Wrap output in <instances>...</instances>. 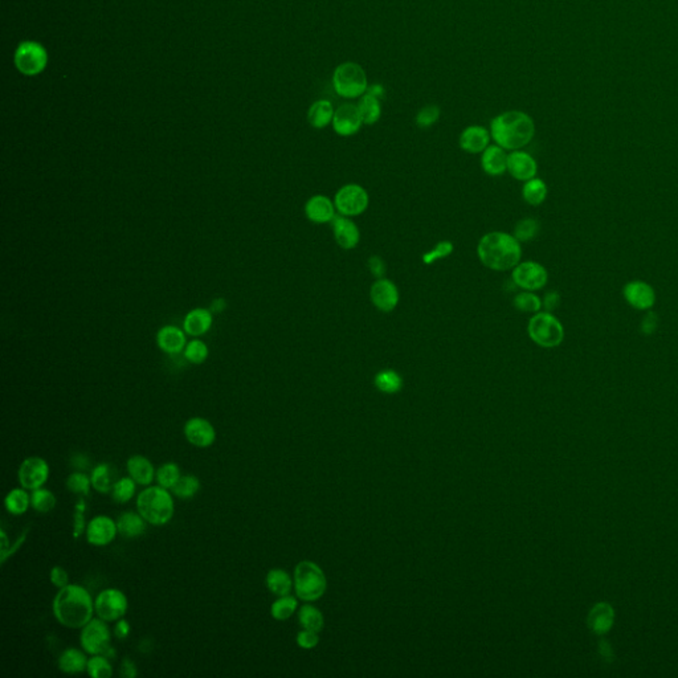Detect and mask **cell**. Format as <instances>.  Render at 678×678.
<instances>
[{
	"mask_svg": "<svg viewBox=\"0 0 678 678\" xmlns=\"http://www.w3.org/2000/svg\"><path fill=\"white\" fill-rule=\"evenodd\" d=\"M137 509L147 524L164 526L174 516L175 502L169 489L159 485L150 486L138 495Z\"/></svg>",
	"mask_w": 678,
	"mask_h": 678,
	"instance_id": "cell-4",
	"label": "cell"
},
{
	"mask_svg": "<svg viewBox=\"0 0 678 678\" xmlns=\"http://www.w3.org/2000/svg\"><path fill=\"white\" fill-rule=\"evenodd\" d=\"M374 385L380 392L396 394L403 388V378L395 370L387 368L375 375Z\"/></svg>",
	"mask_w": 678,
	"mask_h": 678,
	"instance_id": "cell-36",
	"label": "cell"
},
{
	"mask_svg": "<svg viewBox=\"0 0 678 678\" xmlns=\"http://www.w3.org/2000/svg\"><path fill=\"white\" fill-rule=\"evenodd\" d=\"M121 676L125 678H134L138 676V670L132 658L125 657L122 660Z\"/></svg>",
	"mask_w": 678,
	"mask_h": 678,
	"instance_id": "cell-56",
	"label": "cell"
},
{
	"mask_svg": "<svg viewBox=\"0 0 678 678\" xmlns=\"http://www.w3.org/2000/svg\"><path fill=\"white\" fill-rule=\"evenodd\" d=\"M4 507L12 516H21L30 509V495L27 493V489L24 487L12 489L4 498Z\"/></svg>",
	"mask_w": 678,
	"mask_h": 678,
	"instance_id": "cell-34",
	"label": "cell"
},
{
	"mask_svg": "<svg viewBox=\"0 0 678 678\" xmlns=\"http://www.w3.org/2000/svg\"><path fill=\"white\" fill-rule=\"evenodd\" d=\"M298 620L304 629H310L317 633L324 629V616L313 606L306 604L301 608L298 612Z\"/></svg>",
	"mask_w": 678,
	"mask_h": 678,
	"instance_id": "cell-42",
	"label": "cell"
},
{
	"mask_svg": "<svg viewBox=\"0 0 678 678\" xmlns=\"http://www.w3.org/2000/svg\"><path fill=\"white\" fill-rule=\"evenodd\" d=\"M50 580H51L52 584L55 587L60 588L65 587L69 584V575L67 572L65 568H62L60 566H55L51 570L50 572Z\"/></svg>",
	"mask_w": 678,
	"mask_h": 678,
	"instance_id": "cell-53",
	"label": "cell"
},
{
	"mask_svg": "<svg viewBox=\"0 0 678 678\" xmlns=\"http://www.w3.org/2000/svg\"><path fill=\"white\" fill-rule=\"evenodd\" d=\"M157 344L167 354H179L186 346V337L179 327L164 326L158 332Z\"/></svg>",
	"mask_w": 678,
	"mask_h": 678,
	"instance_id": "cell-27",
	"label": "cell"
},
{
	"mask_svg": "<svg viewBox=\"0 0 678 678\" xmlns=\"http://www.w3.org/2000/svg\"><path fill=\"white\" fill-rule=\"evenodd\" d=\"M453 251H455V245L452 242L441 240V242L436 244L434 248H431V251H426L422 256V261L424 265H434L437 261H441V260L446 259L448 256H451L453 254Z\"/></svg>",
	"mask_w": 678,
	"mask_h": 678,
	"instance_id": "cell-47",
	"label": "cell"
},
{
	"mask_svg": "<svg viewBox=\"0 0 678 678\" xmlns=\"http://www.w3.org/2000/svg\"><path fill=\"white\" fill-rule=\"evenodd\" d=\"M80 644L82 649L91 655H103L112 645V632L106 621L102 618H91L81 628Z\"/></svg>",
	"mask_w": 678,
	"mask_h": 678,
	"instance_id": "cell-10",
	"label": "cell"
},
{
	"mask_svg": "<svg viewBox=\"0 0 678 678\" xmlns=\"http://www.w3.org/2000/svg\"><path fill=\"white\" fill-rule=\"evenodd\" d=\"M559 305H560V294L555 290L547 292L545 297L542 298V307L545 309V312L553 313L554 310H557Z\"/></svg>",
	"mask_w": 678,
	"mask_h": 678,
	"instance_id": "cell-55",
	"label": "cell"
},
{
	"mask_svg": "<svg viewBox=\"0 0 678 678\" xmlns=\"http://www.w3.org/2000/svg\"><path fill=\"white\" fill-rule=\"evenodd\" d=\"M294 588L301 600L314 601L326 591V577L320 567L310 560L300 562L294 570Z\"/></svg>",
	"mask_w": 678,
	"mask_h": 678,
	"instance_id": "cell-7",
	"label": "cell"
},
{
	"mask_svg": "<svg viewBox=\"0 0 678 678\" xmlns=\"http://www.w3.org/2000/svg\"><path fill=\"white\" fill-rule=\"evenodd\" d=\"M137 485L138 484L130 476L122 477L120 480H117L111 492L113 501L117 504H128L132 497L135 496Z\"/></svg>",
	"mask_w": 678,
	"mask_h": 678,
	"instance_id": "cell-39",
	"label": "cell"
},
{
	"mask_svg": "<svg viewBox=\"0 0 678 678\" xmlns=\"http://www.w3.org/2000/svg\"><path fill=\"white\" fill-rule=\"evenodd\" d=\"M320 641V638L317 632L310 631V629H304L297 635V644L303 649H313L317 647Z\"/></svg>",
	"mask_w": 678,
	"mask_h": 678,
	"instance_id": "cell-52",
	"label": "cell"
},
{
	"mask_svg": "<svg viewBox=\"0 0 678 678\" xmlns=\"http://www.w3.org/2000/svg\"><path fill=\"white\" fill-rule=\"evenodd\" d=\"M115 470L113 469L112 465L101 463L97 466L93 468L91 473V486L96 492L106 495L112 492L113 485L117 480H114Z\"/></svg>",
	"mask_w": 678,
	"mask_h": 678,
	"instance_id": "cell-31",
	"label": "cell"
},
{
	"mask_svg": "<svg viewBox=\"0 0 678 678\" xmlns=\"http://www.w3.org/2000/svg\"><path fill=\"white\" fill-rule=\"evenodd\" d=\"M181 477H182V475H181L179 465L176 463L169 461V463H164L163 465L159 466V469L157 470V475H155V480L158 481V485L171 490L175 484L179 481Z\"/></svg>",
	"mask_w": 678,
	"mask_h": 678,
	"instance_id": "cell-43",
	"label": "cell"
},
{
	"mask_svg": "<svg viewBox=\"0 0 678 678\" xmlns=\"http://www.w3.org/2000/svg\"><path fill=\"white\" fill-rule=\"evenodd\" d=\"M614 623V609L606 603H599L588 615V626L595 633H606Z\"/></svg>",
	"mask_w": 678,
	"mask_h": 678,
	"instance_id": "cell-30",
	"label": "cell"
},
{
	"mask_svg": "<svg viewBox=\"0 0 678 678\" xmlns=\"http://www.w3.org/2000/svg\"><path fill=\"white\" fill-rule=\"evenodd\" d=\"M56 504H57L56 496L50 489L39 487L36 490H32L30 507L35 512L41 513V514L50 513L56 507Z\"/></svg>",
	"mask_w": 678,
	"mask_h": 678,
	"instance_id": "cell-37",
	"label": "cell"
},
{
	"mask_svg": "<svg viewBox=\"0 0 678 678\" xmlns=\"http://www.w3.org/2000/svg\"><path fill=\"white\" fill-rule=\"evenodd\" d=\"M492 135L489 129L481 125H470L465 128L458 138V146L468 154H482L490 146Z\"/></svg>",
	"mask_w": 678,
	"mask_h": 678,
	"instance_id": "cell-22",
	"label": "cell"
},
{
	"mask_svg": "<svg viewBox=\"0 0 678 678\" xmlns=\"http://www.w3.org/2000/svg\"><path fill=\"white\" fill-rule=\"evenodd\" d=\"M522 198L524 200L533 205V207H538L541 204H543L545 200H546L547 193H548V188H547V184L545 183V181L539 179V178H533L530 181L524 183L522 186Z\"/></svg>",
	"mask_w": 678,
	"mask_h": 678,
	"instance_id": "cell-35",
	"label": "cell"
},
{
	"mask_svg": "<svg viewBox=\"0 0 678 678\" xmlns=\"http://www.w3.org/2000/svg\"><path fill=\"white\" fill-rule=\"evenodd\" d=\"M513 306L521 313L536 314L543 309L542 298L534 292H529V290H522L516 293L513 298Z\"/></svg>",
	"mask_w": 678,
	"mask_h": 678,
	"instance_id": "cell-38",
	"label": "cell"
},
{
	"mask_svg": "<svg viewBox=\"0 0 678 678\" xmlns=\"http://www.w3.org/2000/svg\"><path fill=\"white\" fill-rule=\"evenodd\" d=\"M658 329V317L657 314L655 312H648V313L644 315L643 321H641V324H640V330L641 333L644 335H653Z\"/></svg>",
	"mask_w": 678,
	"mask_h": 678,
	"instance_id": "cell-54",
	"label": "cell"
},
{
	"mask_svg": "<svg viewBox=\"0 0 678 678\" xmlns=\"http://www.w3.org/2000/svg\"><path fill=\"white\" fill-rule=\"evenodd\" d=\"M67 489L73 493V495H77V496L86 497L91 495V489L93 487L91 486V476H88L86 473H84L81 470L79 472H74L69 475V477L67 478Z\"/></svg>",
	"mask_w": 678,
	"mask_h": 678,
	"instance_id": "cell-45",
	"label": "cell"
},
{
	"mask_svg": "<svg viewBox=\"0 0 678 678\" xmlns=\"http://www.w3.org/2000/svg\"><path fill=\"white\" fill-rule=\"evenodd\" d=\"M363 121L354 103H342L335 109L332 128L339 137H351L362 129Z\"/></svg>",
	"mask_w": 678,
	"mask_h": 678,
	"instance_id": "cell-16",
	"label": "cell"
},
{
	"mask_svg": "<svg viewBox=\"0 0 678 678\" xmlns=\"http://www.w3.org/2000/svg\"><path fill=\"white\" fill-rule=\"evenodd\" d=\"M492 141L507 152L522 150L536 135L533 118L521 111H507L496 115L489 126Z\"/></svg>",
	"mask_w": 678,
	"mask_h": 678,
	"instance_id": "cell-3",
	"label": "cell"
},
{
	"mask_svg": "<svg viewBox=\"0 0 678 678\" xmlns=\"http://www.w3.org/2000/svg\"><path fill=\"white\" fill-rule=\"evenodd\" d=\"M440 115H441V109L435 103L425 105L416 114V125L422 129H428L440 120Z\"/></svg>",
	"mask_w": 678,
	"mask_h": 678,
	"instance_id": "cell-49",
	"label": "cell"
},
{
	"mask_svg": "<svg viewBox=\"0 0 678 678\" xmlns=\"http://www.w3.org/2000/svg\"><path fill=\"white\" fill-rule=\"evenodd\" d=\"M85 650L77 648L65 649L59 657L57 665L62 673L67 674H79L86 670L88 658L85 656Z\"/></svg>",
	"mask_w": 678,
	"mask_h": 678,
	"instance_id": "cell-29",
	"label": "cell"
},
{
	"mask_svg": "<svg viewBox=\"0 0 678 678\" xmlns=\"http://www.w3.org/2000/svg\"><path fill=\"white\" fill-rule=\"evenodd\" d=\"M265 584L276 597L289 595L290 591H292V586H293L289 574L281 568L271 570L265 577Z\"/></svg>",
	"mask_w": 678,
	"mask_h": 678,
	"instance_id": "cell-33",
	"label": "cell"
},
{
	"mask_svg": "<svg viewBox=\"0 0 678 678\" xmlns=\"http://www.w3.org/2000/svg\"><path fill=\"white\" fill-rule=\"evenodd\" d=\"M200 490V480L193 475H186L179 478V481L172 487L174 496L181 499H190L198 495Z\"/></svg>",
	"mask_w": 678,
	"mask_h": 678,
	"instance_id": "cell-40",
	"label": "cell"
},
{
	"mask_svg": "<svg viewBox=\"0 0 678 678\" xmlns=\"http://www.w3.org/2000/svg\"><path fill=\"white\" fill-rule=\"evenodd\" d=\"M130 632H132V628H130V623L128 620H125L123 618L117 620V624L114 627V635L117 636V638L123 640V638H129Z\"/></svg>",
	"mask_w": 678,
	"mask_h": 678,
	"instance_id": "cell-57",
	"label": "cell"
},
{
	"mask_svg": "<svg viewBox=\"0 0 678 678\" xmlns=\"http://www.w3.org/2000/svg\"><path fill=\"white\" fill-rule=\"evenodd\" d=\"M512 280L522 290L537 292L543 289L548 281V272L537 261H521L512 269Z\"/></svg>",
	"mask_w": 678,
	"mask_h": 678,
	"instance_id": "cell-12",
	"label": "cell"
},
{
	"mask_svg": "<svg viewBox=\"0 0 678 678\" xmlns=\"http://www.w3.org/2000/svg\"><path fill=\"white\" fill-rule=\"evenodd\" d=\"M334 113V106L332 102L329 100H318L313 102L307 111V122L313 129L322 130L332 125Z\"/></svg>",
	"mask_w": 678,
	"mask_h": 678,
	"instance_id": "cell-25",
	"label": "cell"
},
{
	"mask_svg": "<svg viewBox=\"0 0 678 678\" xmlns=\"http://www.w3.org/2000/svg\"><path fill=\"white\" fill-rule=\"evenodd\" d=\"M184 356L193 365H202L208 358V347L203 341L193 339L186 346Z\"/></svg>",
	"mask_w": 678,
	"mask_h": 678,
	"instance_id": "cell-48",
	"label": "cell"
},
{
	"mask_svg": "<svg viewBox=\"0 0 678 678\" xmlns=\"http://www.w3.org/2000/svg\"><path fill=\"white\" fill-rule=\"evenodd\" d=\"M334 204L338 215L356 217L365 213L370 205V195L363 186L347 183L334 195Z\"/></svg>",
	"mask_w": 678,
	"mask_h": 678,
	"instance_id": "cell-9",
	"label": "cell"
},
{
	"mask_svg": "<svg viewBox=\"0 0 678 678\" xmlns=\"http://www.w3.org/2000/svg\"><path fill=\"white\" fill-rule=\"evenodd\" d=\"M53 615L64 627L81 629L94 614V600L91 592L79 584L60 588L52 603Z\"/></svg>",
	"mask_w": 678,
	"mask_h": 678,
	"instance_id": "cell-2",
	"label": "cell"
},
{
	"mask_svg": "<svg viewBox=\"0 0 678 678\" xmlns=\"http://www.w3.org/2000/svg\"><path fill=\"white\" fill-rule=\"evenodd\" d=\"M85 512H86V502L84 497L80 498L74 507V513H73V538L79 539L85 534V530L88 524L85 522Z\"/></svg>",
	"mask_w": 678,
	"mask_h": 678,
	"instance_id": "cell-50",
	"label": "cell"
},
{
	"mask_svg": "<svg viewBox=\"0 0 678 678\" xmlns=\"http://www.w3.org/2000/svg\"><path fill=\"white\" fill-rule=\"evenodd\" d=\"M477 257L487 269L507 272L521 263L522 245L513 233L492 231L478 240Z\"/></svg>",
	"mask_w": 678,
	"mask_h": 678,
	"instance_id": "cell-1",
	"label": "cell"
},
{
	"mask_svg": "<svg viewBox=\"0 0 678 678\" xmlns=\"http://www.w3.org/2000/svg\"><path fill=\"white\" fill-rule=\"evenodd\" d=\"M356 106L362 117L363 125L367 126L375 125L382 117V100L376 98L368 93H366L359 98Z\"/></svg>",
	"mask_w": 678,
	"mask_h": 678,
	"instance_id": "cell-32",
	"label": "cell"
},
{
	"mask_svg": "<svg viewBox=\"0 0 678 678\" xmlns=\"http://www.w3.org/2000/svg\"><path fill=\"white\" fill-rule=\"evenodd\" d=\"M624 298L629 306L636 310L648 312L656 304V292L655 289L645 281L635 280L629 281L623 289Z\"/></svg>",
	"mask_w": 678,
	"mask_h": 678,
	"instance_id": "cell-18",
	"label": "cell"
},
{
	"mask_svg": "<svg viewBox=\"0 0 678 678\" xmlns=\"http://www.w3.org/2000/svg\"><path fill=\"white\" fill-rule=\"evenodd\" d=\"M541 231V223L534 217L521 219L514 227V237L519 243H529L534 240Z\"/></svg>",
	"mask_w": 678,
	"mask_h": 678,
	"instance_id": "cell-41",
	"label": "cell"
},
{
	"mask_svg": "<svg viewBox=\"0 0 678 678\" xmlns=\"http://www.w3.org/2000/svg\"><path fill=\"white\" fill-rule=\"evenodd\" d=\"M370 301L376 310L382 313H392L400 301L396 283L387 277L375 280L370 288Z\"/></svg>",
	"mask_w": 678,
	"mask_h": 678,
	"instance_id": "cell-14",
	"label": "cell"
},
{
	"mask_svg": "<svg viewBox=\"0 0 678 678\" xmlns=\"http://www.w3.org/2000/svg\"><path fill=\"white\" fill-rule=\"evenodd\" d=\"M128 597L118 588H106L94 600V609L98 618L113 623L123 618L128 612Z\"/></svg>",
	"mask_w": 678,
	"mask_h": 678,
	"instance_id": "cell-11",
	"label": "cell"
},
{
	"mask_svg": "<svg viewBox=\"0 0 678 678\" xmlns=\"http://www.w3.org/2000/svg\"><path fill=\"white\" fill-rule=\"evenodd\" d=\"M126 469L129 476L142 486H149L154 481L157 470L152 461L142 455H134L128 460Z\"/></svg>",
	"mask_w": 678,
	"mask_h": 678,
	"instance_id": "cell-24",
	"label": "cell"
},
{
	"mask_svg": "<svg viewBox=\"0 0 678 678\" xmlns=\"http://www.w3.org/2000/svg\"><path fill=\"white\" fill-rule=\"evenodd\" d=\"M13 62L23 76L33 77L47 68L48 53L38 41H21L13 55Z\"/></svg>",
	"mask_w": 678,
	"mask_h": 678,
	"instance_id": "cell-8",
	"label": "cell"
},
{
	"mask_svg": "<svg viewBox=\"0 0 678 678\" xmlns=\"http://www.w3.org/2000/svg\"><path fill=\"white\" fill-rule=\"evenodd\" d=\"M367 268H368L370 273L373 274V277H375V280L385 277L387 265H385V260H383L380 256H378V254L371 256V257L367 260Z\"/></svg>",
	"mask_w": 678,
	"mask_h": 678,
	"instance_id": "cell-51",
	"label": "cell"
},
{
	"mask_svg": "<svg viewBox=\"0 0 678 678\" xmlns=\"http://www.w3.org/2000/svg\"><path fill=\"white\" fill-rule=\"evenodd\" d=\"M335 243L344 251L355 249L361 243V231L351 217L337 215L332 222Z\"/></svg>",
	"mask_w": 678,
	"mask_h": 678,
	"instance_id": "cell-21",
	"label": "cell"
},
{
	"mask_svg": "<svg viewBox=\"0 0 678 678\" xmlns=\"http://www.w3.org/2000/svg\"><path fill=\"white\" fill-rule=\"evenodd\" d=\"M367 93L374 96L376 98H379V100H382L385 97V88L382 84H371V85H368Z\"/></svg>",
	"mask_w": 678,
	"mask_h": 678,
	"instance_id": "cell-59",
	"label": "cell"
},
{
	"mask_svg": "<svg viewBox=\"0 0 678 678\" xmlns=\"http://www.w3.org/2000/svg\"><path fill=\"white\" fill-rule=\"evenodd\" d=\"M297 599L290 595H285V597H278V599L274 601L271 607V615L272 618L278 620V621H283V620H288L293 615L297 609Z\"/></svg>",
	"mask_w": 678,
	"mask_h": 678,
	"instance_id": "cell-44",
	"label": "cell"
},
{
	"mask_svg": "<svg viewBox=\"0 0 678 678\" xmlns=\"http://www.w3.org/2000/svg\"><path fill=\"white\" fill-rule=\"evenodd\" d=\"M334 91L344 100L361 98L368 89V79L362 65L354 61L339 64L333 73Z\"/></svg>",
	"mask_w": 678,
	"mask_h": 678,
	"instance_id": "cell-5",
	"label": "cell"
},
{
	"mask_svg": "<svg viewBox=\"0 0 678 678\" xmlns=\"http://www.w3.org/2000/svg\"><path fill=\"white\" fill-rule=\"evenodd\" d=\"M527 334L542 349H555L565 341V326L550 312L533 314L527 324Z\"/></svg>",
	"mask_w": 678,
	"mask_h": 678,
	"instance_id": "cell-6",
	"label": "cell"
},
{
	"mask_svg": "<svg viewBox=\"0 0 678 678\" xmlns=\"http://www.w3.org/2000/svg\"><path fill=\"white\" fill-rule=\"evenodd\" d=\"M510 176L519 182H527L536 178L538 163L533 155L524 150H514L507 154V171Z\"/></svg>",
	"mask_w": 678,
	"mask_h": 678,
	"instance_id": "cell-20",
	"label": "cell"
},
{
	"mask_svg": "<svg viewBox=\"0 0 678 678\" xmlns=\"http://www.w3.org/2000/svg\"><path fill=\"white\" fill-rule=\"evenodd\" d=\"M481 169L489 176H501L507 171V152L496 143L481 154Z\"/></svg>",
	"mask_w": 678,
	"mask_h": 678,
	"instance_id": "cell-23",
	"label": "cell"
},
{
	"mask_svg": "<svg viewBox=\"0 0 678 678\" xmlns=\"http://www.w3.org/2000/svg\"><path fill=\"white\" fill-rule=\"evenodd\" d=\"M88 674L93 678H111L113 676V667L109 657L105 655H94L88 660L86 667Z\"/></svg>",
	"mask_w": 678,
	"mask_h": 678,
	"instance_id": "cell-46",
	"label": "cell"
},
{
	"mask_svg": "<svg viewBox=\"0 0 678 678\" xmlns=\"http://www.w3.org/2000/svg\"><path fill=\"white\" fill-rule=\"evenodd\" d=\"M71 464L73 465V468L79 469V470H86L89 465H91V461L89 458L85 455H81V453H76V455L72 456Z\"/></svg>",
	"mask_w": 678,
	"mask_h": 678,
	"instance_id": "cell-58",
	"label": "cell"
},
{
	"mask_svg": "<svg viewBox=\"0 0 678 678\" xmlns=\"http://www.w3.org/2000/svg\"><path fill=\"white\" fill-rule=\"evenodd\" d=\"M50 465L39 456L27 457L18 469V481L27 490H36L47 484L50 478Z\"/></svg>",
	"mask_w": 678,
	"mask_h": 678,
	"instance_id": "cell-13",
	"label": "cell"
},
{
	"mask_svg": "<svg viewBox=\"0 0 678 678\" xmlns=\"http://www.w3.org/2000/svg\"><path fill=\"white\" fill-rule=\"evenodd\" d=\"M146 524L147 522L138 512H125L117 519L118 534L128 539L141 537L146 533Z\"/></svg>",
	"mask_w": 678,
	"mask_h": 678,
	"instance_id": "cell-28",
	"label": "cell"
},
{
	"mask_svg": "<svg viewBox=\"0 0 678 678\" xmlns=\"http://www.w3.org/2000/svg\"><path fill=\"white\" fill-rule=\"evenodd\" d=\"M118 534L117 522L108 516L91 518L85 530V537L91 546L103 547L111 545Z\"/></svg>",
	"mask_w": 678,
	"mask_h": 678,
	"instance_id": "cell-15",
	"label": "cell"
},
{
	"mask_svg": "<svg viewBox=\"0 0 678 678\" xmlns=\"http://www.w3.org/2000/svg\"><path fill=\"white\" fill-rule=\"evenodd\" d=\"M304 211L307 220L314 224H332L338 215L334 199H330L322 193L310 196L305 203Z\"/></svg>",
	"mask_w": 678,
	"mask_h": 678,
	"instance_id": "cell-19",
	"label": "cell"
},
{
	"mask_svg": "<svg viewBox=\"0 0 678 678\" xmlns=\"http://www.w3.org/2000/svg\"><path fill=\"white\" fill-rule=\"evenodd\" d=\"M183 432L186 440L196 448H210L216 441V429L204 417H191L186 422Z\"/></svg>",
	"mask_w": 678,
	"mask_h": 678,
	"instance_id": "cell-17",
	"label": "cell"
},
{
	"mask_svg": "<svg viewBox=\"0 0 678 678\" xmlns=\"http://www.w3.org/2000/svg\"><path fill=\"white\" fill-rule=\"evenodd\" d=\"M213 324V313L208 309H193L190 313H187L183 327L187 334L193 337H199V335L205 334Z\"/></svg>",
	"mask_w": 678,
	"mask_h": 678,
	"instance_id": "cell-26",
	"label": "cell"
}]
</instances>
